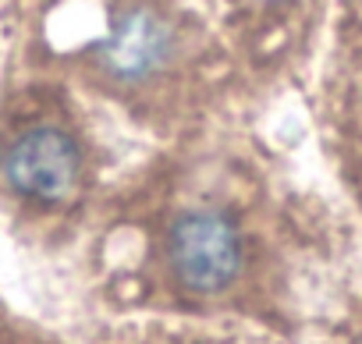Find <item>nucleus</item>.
<instances>
[{"instance_id":"nucleus-1","label":"nucleus","mask_w":362,"mask_h":344,"mask_svg":"<svg viewBox=\"0 0 362 344\" xmlns=\"http://www.w3.org/2000/svg\"><path fill=\"white\" fill-rule=\"evenodd\" d=\"M256 235L221 203H181L149 235V273L177 312L228 316L256 295Z\"/></svg>"},{"instance_id":"nucleus-2","label":"nucleus","mask_w":362,"mask_h":344,"mask_svg":"<svg viewBox=\"0 0 362 344\" xmlns=\"http://www.w3.org/2000/svg\"><path fill=\"white\" fill-rule=\"evenodd\" d=\"M0 182L22 206L57 213L86 189V142L54 107L11 110L0 121Z\"/></svg>"},{"instance_id":"nucleus-3","label":"nucleus","mask_w":362,"mask_h":344,"mask_svg":"<svg viewBox=\"0 0 362 344\" xmlns=\"http://www.w3.org/2000/svg\"><path fill=\"white\" fill-rule=\"evenodd\" d=\"M103 71L121 89H139L160 78L177 54V36L170 22L153 8H128L114 18L110 36L96 50Z\"/></svg>"},{"instance_id":"nucleus-4","label":"nucleus","mask_w":362,"mask_h":344,"mask_svg":"<svg viewBox=\"0 0 362 344\" xmlns=\"http://www.w3.org/2000/svg\"><path fill=\"white\" fill-rule=\"evenodd\" d=\"M330 96V131L341 167L362 189V11L341 15L334 64L327 78Z\"/></svg>"},{"instance_id":"nucleus-5","label":"nucleus","mask_w":362,"mask_h":344,"mask_svg":"<svg viewBox=\"0 0 362 344\" xmlns=\"http://www.w3.org/2000/svg\"><path fill=\"white\" fill-rule=\"evenodd\" d=\"M96 344H274L256 326L238 316H196V312H170V316H139L121 319L100 333Z\"/></svg>"}]
</instances>
